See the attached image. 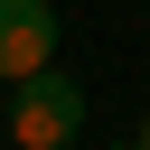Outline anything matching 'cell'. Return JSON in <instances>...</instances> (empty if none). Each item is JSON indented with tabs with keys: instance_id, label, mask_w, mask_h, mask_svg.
<instances>
[{
	"instance_id": "obj_1",
	"label": "cell",
	"mask_w": 150,
	"mask_h": 150,
	"mask_svg": "<svg viewBox=\"0 0 150 150\" xmlns=\"http://www.w3.org/2000/svg\"><path fill=\"white\" fill-rule=\"evenodd\" d=\"M9 141H19V150H75V141H84V84L56 75V66L19 75V84H9Z\"/></svg>"
},
{
	"instance_id": "obj_2",
	"label": "cell",
	"mask_w": 150,
	"mask_h": 150,
	"mask_svg": "<svg viewBox=\"0 0 150 150\" xmlns=\"http://www.w3.org/2000/svg\"><path fill=\"white\" fill-rule=\"evenodd\" d=\"M56 66V9L47 0H0V84Z\"/></svg>"
},
{
	"instance_id": "obj_3",
	"label": "cell",
	"mask_w": 150,
	"mask_h": 150,
	"mask_svg": "<svg viewBox=\"0 0 150 150\" xmlns=\"http://www.w3.org/2000/svg\"><path fill=\"white\" fill-rule=\"evenodd\" d=\"M141 150H150V112H141Z\"/></svg>"
},
{
	"instance_id": "obj_4",
	"label": "cell",
	"mask_w": 150,
	"mask_h": 150,
	"mask_svg": "<svg viewBox=\"0 0 150 150\" xmlns=\"http://www.w3.org/2000/svg\"><path fill=\"white\" fill-rule=\"evenodd\" d=\"M112 150H141V141H112Z\"/></svg>"
}]
</instances>
